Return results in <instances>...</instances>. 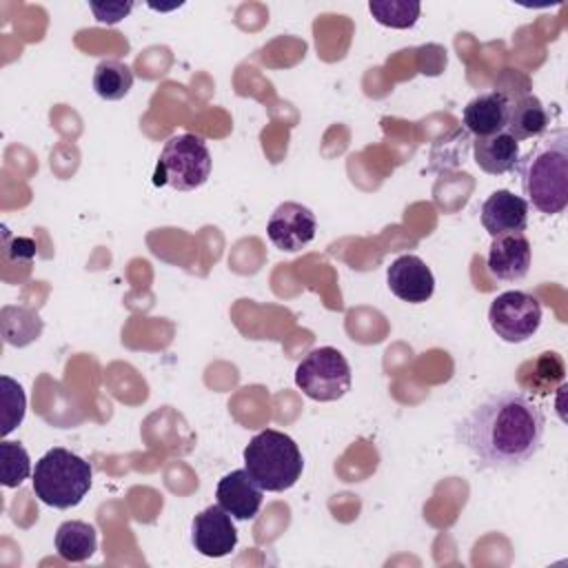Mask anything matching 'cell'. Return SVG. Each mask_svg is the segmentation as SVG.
Segmentation results:
<instances>
[{
    "label": "cell",
    "mask_w": 568,
    "mask_h": 568,
    "mask_svg": "<svg viewBox=\"0 0 568 568\" xmlns=\"http://www.w3.org/2000/svg\"><path fill=\"white\" fill-rule=\"evenodd\" d=\"M548 122H550V118H548L544 102L537 95L526 93V95L517 98L515 102H510L506 133L510 138H515L517 142L541 138L548 129Z\"/></svg>",
    "instance_id": "16"
},
{
    "label": "cell",
    "mask_w": 568,
    "mask_h": 568,
    "mask_svg": "<svg viewBox=\"0 0 568 568\" xmlns=\"http://www.w3.org/2000/svg\"><path fill=\"white\" fill-rule=\"evenodd\" d=\"M317 231L315 213L300 202H282L268 217L266 235L271 244L286 253H297L313 242Z\"/></svg>",
    "instance_id": "8"
},
{
    "label": "cell",
    "mask_w": 568,
    "mask_h": 568,
    "mask_svg": "<svg viewBox=\"0 0 568 568\" xmlns=\"http://www.w3.org/2000/svg\"><path fill=\"white\" fill-rule=\"evenodd\" d=\"M0 473H2V484L7 488L20 486L33 473L29 453L22 444H18V442L0 444Z\"/></svg>",
    "instance_id": "20"
},
{
    "label": "cell",
    "mask_w": 568,
    "mask_h": 568,
    "mask_svg": "<svg viewBox=\"0 0 568 568\" xmlns=\"http://www.w3.org/2000/svg\"><path fill=\"white\" fill-rule=\"evenodd\" d=\"M368 11L382 27L390 29H408L419 18V2L408 0H371Z\"/></svg>",
    "instance_id": "19"
},
{
    "label": "cell",
    "mask_w": 568,
    "mask_h": 568,
    "mask_svg": "<svg viewBox=\"0 0 568 568\" xmlns=\"http://www.w3.org/2000/svg\"><path fill=\"white\" fill-rule=\"evenodd\" d=\"M217 504L237 521L253 519L264 499V490L255 484V479L246 473V468H237L226 473L215 488Z\"/></svg>",
    "instance_id": "13"
},
{
    "label": "cell",
    "mask_w": 568,
    "mask_h": 568,
    "mask_svg": "<svg viewBox=\"0 0 568 568\" xmlns=\"http://www.w3.org/2000/svg\"><path fill=\"white\" fill-rule=\"evenodd\" d=\"M89 7H91V11H93V16H95L98 22L115 24V22H120L124 16H129V11L133 9V2H104V4L91 2Z\"/></svg>",
    "instance_id": "22"
},
{
    "label": "cell",
    "mask_w": 568,
    "mask_h": 568,
    "mask_svg": "<svg viewBox=\"0 0 568 568\" xmlns=\"http://www.w3.org/2000/svg\"><path fill=\"white\" fill-rule=\"evenodd\" d=\"M524 200L539 213L557 215L568 206V133L550 131L519 158L517 166Z\"/></svg>",
    "instance_id": "2"
},
{
    "label": "cell",
    "mask_w": 568,
    "mask_h": 568,
    "mask_svg": "<svg viewBox=\"0 0 568 568\" xmlns=\"http://www.w3.org/2000/svg\"><path fill=\"white\" fill-rule=\"evenodd\" d=\"M2 384V435H9L18 424H22L24 419V408H27V399H24V390L18 382H13L9 375L0 377Z\"/></svg>",
    "instance_id": "21"
},
{
    "label": "cell",
    "mask_w": 568,
    "mask_h": 568,
    "mask_svg": "<svg viewBox=\"0 0 568 568\" xmlns=\"http://www.w3.org/2000/svg\"><path fill=\"white\" fill-rule=\"evenodd\" d=\"M93 91L109 102L122 100L131 87H133V71L126 62L115 60V58H106L100 60L93 69V78H91Z\"/></svg>",
    "instance_id": "18"
},
{
    "label": "cell",
    "mask_w": 568,
    "mask_h": 568,
    "mask_svg": "<svg viewBox=\"0 0 568 568\" xmlns=\"http://www.w3.org/2000/svg\"><path fill=\"white\" fill-rule=\"evenodd\" d=\"M244 468L262 490L284 493L302 477L304 457L293 437L266 428L253 435L246 444Z\"/></svg>",
    "instance_id": "3"
},
{
    "label": "cell",
    "mask_w": 568,
    "mask_h": 568,
    "mask_svg": "<svg viewBox=\"0 0 568 568\" xmlns=\"http://www.w3.org/2000/svg\"><path fill=\"white\" fill-rule=\"evenodd\" d=\"M473 158L475 164L488 173V175H504L508 171H515L521 151L519 142L510 138L506 131H499L495 135L475 138L473 142Z\"/></svg>",
    "instance_id": "15"
},
{
    "label": "cell",
    "mask_w": 568,
    "mask_h": 568,
    "mask_svg": "<svg viewBox=\"0 0 568 568\" xmlns=\"http://www.w3.org/2000/svg\"><path fill=\"white\" fill-rule=\"evenodd\" d=\"M528 211L530 204L521 195H515L508 189H499L484 200L479 220L490 237H499L524 233L528 226Z\"/></svg>",
    "instance_id": "11"
},
{
    "label": "cell",
    "mask_w": 568,
    "mask_h": 568,
    "mask_svg": "<svg viewBox=\"0 0 568 568\" xmlns=\"http://www.w3.org/2000/svg\"><path fill=\"white\" fill-rule=\"evenodd\" d=\"M386 284L395 297L408 304H422L435 293V277L426 262L413 253L399 255L386 268Z\"/></svg>",
    "instance_id": "10"
},
{
    "label": "cell",
    "mask_w": 568,
    "mask_h": 568,
    "mask_svg": "<svg viewBox=\"0 0 568 568\" xmlns=\"http://www.w3.org/2000/svg\"><path fill=\"white\" fill-rule=\"evenodd\" d=\"M53 544H55L60 559L80 564V561H87L89 557H93V552L98 550V532L87 521L69 519L58 526Z\"/></svg>",
    "instance_id": "17"
},
{
    "label": "cell",
    "mask_w": 568,
    "mask_h": 568,
    "mask_svg": "<svg viewBox=\"0 0 568 568\" xmlns=\"http://www.w3.org/2000/svg\"><path fill=\"white\" fill-rule=\"evenodd\" d=\"M488 324L508 344L532 337L541 324V304L526 291H504L488 308Z\"/></svg>",
    "instance_id": "7"
},
{
    "label": "cell",
    "mask_w": 568,
    "mask_h": 568,
    "mask_svg": "<svg viewBox=\"0 0 568 568\" xmlns=\"http://www.w3.org/2000/svg\"><path fill=\"white\" fill-rule=\"evenodd\" d=\"M532 260L530 242L524 233H510L493 237L488 248V273L501 282H519L528 275Z\"/></svg>",
    "instance_id": "12"
},
{
    "label": "cell",
    "mask_w": 568,
    "mask_h": 568,
    "mask_svg": "<svg viewBox=\"0 0 568 568\" xmlns=\"http://www.w3.org/2000/svg\"><path fill=\"white\" fill-rule=\"evenodd\" d=\"M546 417L521 390H499L473 408L457 426V442L481 468H519L544 442Z\"/></svg>",
    "instance_id": "1"
},
{
    "label": "cell",
    "mask_w": 568,
    "mask_h": 568,
    "mask_svg": "<svg viewBox=\"0 0 568 568\" xmlns=\"http://www.w3.org/2000/svg\"><path fill=\"white\" fill-rule=\"evenodd\" d=\"M211 166L213 160L206 142L200 135L180 133L164 142L155 164L153 184H166L175 191H193L209 180Z\"/></svg>",
    "instance_id": "5"
},
{
    "label": "cell",
    "mask_w": 568,
    "mask_h": 568,
    "mask_svg": "<svg viewBox=\"0 0 568 568\" xmlns=\"http://www.w3.org/2000/svg\"><path fill=\"white\" fill-rule=\"evenodd\" d=\"M297 388L315 402H335L351 390L353 375L346 357L333 346L308 351L295 368Z\"/></svg>",
    "instance_id": "6"
},
{
    "label": "cell",
    "mask_w": 568,
    "mask_h": 568,
    "mask_svg": "<svg viewBox=\"0 0 568 568\" xmlns=\"http://www.w3.org/2000/svg\"><path fill=\"white\" fill-rule=\"evenodd\" d=\"M93 470L80 455L55 446L49 448L33 466L31 484L36 497L58 510L78 506L91 488Z\"/></svg>",
    "instance_id": "4"
},
{
    "label": "cell",
    "mask_w": 568,
    "mask_h": 568,
    "mask_svg": "<svg viewBox=\"0 0 568 568\" xmlns=\"http://www.w3.org/2000/svg\"><path fill=\"white\" fill-rule=\"evenodd\" d=\"M191 544L200 555L211 559L231 555L237 546V528L233 517L220 504L206 506L193 517Z\"/></svg>",
    "instance_id": "9"
},
{
    "label": "cell",
    "mask_w": 568,
    "mask_h": 568,
    "mask_svg": "<svg viewBox=\"0 0 568 568\" xmlns=\"http://www.w3.org/2000/svg\"><path fill=\"white\" fill-rule=\"evenodd\" d=\"M508 106L510 102L501 91H484L464 106V126L470 133H475V138H486L506 131Z\"/></svg>",
    "instance_id": "14"
}]
</instances>
